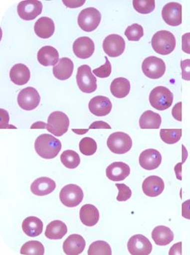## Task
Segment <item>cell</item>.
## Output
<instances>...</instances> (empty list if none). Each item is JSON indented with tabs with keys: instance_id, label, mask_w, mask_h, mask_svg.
I'll list each match as a JSON object with an SVG mask.
<instances>
[{
	"instance_id": "6da1fadb",
	"label": "cell",
	"mask_w": 190,
	"mask_h": 255,
	"mask_svg": "<svg viewBox=\"0 0 190 255\" xmlns=\"http://www.w3.org/2000/svg\"><path fill=\"white\" fill-rule=\"evenodd\" d=\"M34 149L40 157L45 159H53L62 149V143L51 134H42L36 139Z\"/></svg>"
},
{
	"instance_id": "7a4b0ae2",
	"label": "cell",
	"mask_w": 190,
	"mask_h": 255,
	"mask_svg": "<svg viewBox=\"0 0 190 255\" xmlns=\"http://www.w3.org/2000/svg\"><path fill=\"white\" fill-rule=\"evenodd\" d=\"M177 45L175 36L167 30H161L154 34L152 39V46L154 51L160 55L171 54Z\"/></svg>"
},
{
	"instance_id": "3957f363",
	"label": "cell",
	"mask_w": 190,
	"mask_h": 255,
	"mask_svg": "<svg viewBox=\"0 0 190 255\" xmlns=\"http://www.w3.org/2000/svg\"><path fill=\"white\" fill-rule=\"evenodd\" d=\"M149 102L154 109L160 111H165L172 106L174 95L167 87H155L149 95Z\"/></svg>"
},
{
	"instance_id": "277c9868",
	"label": "cell",
	"mask_w": 190,
	"mask_h": 255,
	"mask_svg": "<svg viewBox=\"0 0 190 255\" xmlns=\"http://www.w3.org/2000/svg\"><path fill=\"white\" fill-rule=\"evenodd\" d=\"M70 120L62 111H54L48 118L46 129L56 137H61L68 130Z\"/></svg>"
},
{
	"instance_id": "5b68a950",
	"label": "cell",
	"mask_w": 190,
	"mask_h": 255,
	"mask_svg": "<svg viewBox=\"0 0 190 255\" xmlns=\"http://www.w3.org/2000/svg\"><path fill=\"white\" fill-rule=\"evenodd\" d=\"M100 12L95 7H87L81 10L78 17V26L85 32L95 31L101 21Z\"/></svg>"
},
{
	"instance_id": "8992f818",
	"label": "cell",
	"mask_w": 190,
	"mask_h": 255,
	"mask_svg": "<svg viewBox=\"0 0 190 255\" xmlns=\"http://www.w3.org/2000/svg\"><path fill=\"white\" fill-rule=\"evenodd\" d=\"M107 145L114 154H124L131 149L133 140L128 134L123 132H116L108 137Z\"/></svg>"
},
{
	"instance_id": "52a82bcc",
	"label": "cell",
	"mask_w": 190,
	"mask_h": 255,
	"mask_svg": "<svg viewBox=\"0 0 190 255\" xmlns=\"http://www.w3.org/2000/svg\"><path fill=\"white\" fill-rule=\"evenodd\" d=\"M76 81L80 90L84 93H93L97 90V78L87 65H83L78 68Z\"/></svg>"
},
{
	"instance_id": "ba28073f",
	"label": "cell",
	"mask_w": 190,
	"mask_h": 255,
	"mask_svg": "<svg viewBox=\"0 0 190 255\" xmlns=\"http://www.w3.org/2000/svg\"><path fill=\"white\" fill-rule=\"evenodd\" d=\"M59 198L64 206L69 208L76 207L84 199V192L76 184H67L61 190Z\"/></svg>"
},
{
	"instance_id": "9c48e42d",
	"label": "cell",
	"mask_w": 190,
	"mask_h": 255,
	"mask_svg": "<svg viewBox=\"0 0 190 255\" xmlns=\"http://www.w3.org/2000/svg\"><path fill=\"white\" fill-rule=\"evenodd\" d=\"M166 65L164 61L157 56H152L146 58L142 63L144 74L151 79H159L164 76Z\"/></svg>"
},
{
	"instance_id": "30bf717a",
	"label": "cell",
	"mask_w": 190,
	"mask_h": 255,
	"mask_svg": "<svg viewBox=\"0 0 190 255\" xmlns=\"http://www.w3.org/2000/svg\"><path fill=\"white\" fill-rule=\"evenodd\" d=\"M42 4L37 0H26L18 3L17 11L21 19L32 21L41 14Z\"/></svg>"
},
{
	"instance_id": "8fae6325",
	"label": "cell",
	"mask_w": 190,
	"mask_h": 255,
	"mask_svg": "<svg viewBox=\"0 0 190 255\" xmlns=\"http://www.w3.org/2000/svg\"><path fill=\"white\" fill-rule=\"evenodd\" d=\"M17 100L18 106L23 110L32 111L40 104V96L37 89L29 87L22 89Z\"/></svg>"
},
{
	"instance_id": "7c38bea8",
	"label": "cell",
	"mask_w": 190,
	"mask_h": 255,
	"mask_svg": "<svg viewBox=\"0 0 190 255\" xmlns=\"http://www.w3.org/2000/svg\"><path fill=\"white\" fill-rule=\"evenodd\" d=\"M127 249L133 255H148L152 253V245L146 236L138 234L129 239Z\"/></svg>"
},
{
	"instance_id": "4fadbf2b",
	"label": "cell",
	"mask_w": 190,
	"mask_h": 255,
	"mask_svg": "<svg viewBox=\"0 0 190 255\" xmlns=\"http://www.w3.org/2000/svg\"><path fill=\"white\" fill-rule=\"evenodd\" d=\"M125 40L119 34H109L103 40V50L111 57H118L122 55L125 51Z\"/></svg>"
},
{
	"instance_id": "5bb4252c",
	"label": "cell",
	"mask_w": 190,
	"mask_h": 255,
	"mask_svg": "<svg viewBox=\"0 0 190 255\" xmlns=\"http://www.w3.org/2000/svg\"><path fill=\"white\" fill-rule=\"evenodd\" d=\"M162 16L170 26H178L182 23V6L180 3L169 2L163 7Z\"/></svg>"
},
{
	"instance_id": "9a60e30c",
	"label": "cell",
	"mask_w": 190,
	"mask_h": 255,
	"mask_svg": "<svg viewBox=\"0 0 190 255\" xmlns=\"http://www.w3.org/2000/svg\"><path fill=\"white\" fill-rule=\"evenodd\" d=\"M95 49V43L89 37H78L73 43V52L79 59H86L91 57L93 55Z\"/></svg>"
},
{
	"instance_id": "2e32d148",
	"label": "cell",
	"mask_w": 190,
	"mask_h": 255,
	"mask_svg": "<svg viewBox=\"0 0 190 255\" xmlns=\"http://www.w3.org/2000/svg\"><path fill=\"white\" fill-rule=\"evenodd\" d=\"M162 162V155L160 151L154 148H149L141 152L139 156V164L142 168L153 170L158 168Z\"/></svg>"
},
{
	"instance_id": "e0dca14e",
	"label": "cell",
	"mask_w": 190,
	"mask_h": 255,
	"mask_svg": "<svg viewBox=\"0 0 190 255\" xmlns=\"http://www.w3.org/2000/svg\"><path fill=\"white\" fill-rule=\"evenodd\" d=\"M89 109L96 117H106L111 113L112 103L105 96H96L89 103Z\"/></svg>"
},
{
	"instance_id": "ac0fdd59",
	"label": "cell",
	"mask_w": 190,
	"mask_h": 255,
	"mask_svg": "<svg viewBox=\"0 0 190 255\" xmlns=\"http://www.w3.org/2000/svg\"><path fill=\"white\" fill-rule=\"evenodd\" d=\"M164 189V181L159 176H149L143 182V192L147 196L151 198H155L161 195Z\"/></svg>"
},
{
	"instance_id": "d6986e66",
	"label": "cell",
	"mask_w": 190,
	"mask_h": 255,
	"mask_svg": "<svg viewBox=\"0 0 190 255\" xmlns=\"http://www.w3.org/2000/svg\"><path fill=\"white\" fill-rule=\"evenodd\" d=\"M86 242L82 236L78 234L70 235L63 243L64 253L67 255H78L84 252Z\"/></svg>"
},
{
	"instance_id": "ffe728a7",
	"label": "cell",
	"mask_w": 190,
	"mask_h": 255,
	"mask_svg": "<svg viewBox=\"0 0 190 255\" xmlns=\"http://www.w3.org/2000/svg\"><path fill=\"white\" fill-rule=\"evenodd\" d=\"M56 187V182L51 178L40 177L31 184V192L37 196H45L53 192Z\"/></svg>"
},
{
	"instance_id": "44dd1931",
	"label": "cell",
	"mask_w": 190,
	"mask_h": 255,
	"mask_svg": "<svg viewBox=\"0 0 190 255\" xmlns=\"http://www.w3.org/2000/svg\"><path fill=\"white\" fill-rule=\"evenodd\" d=\"M130 173V166L122 162H114L106 169V176L112 181H124Z\"/></svg>"
},
{
	"instance_id": "7402d4cb",
	"label": "cell",
	"mask_w": 190,
	"mask_h": 255,
	"mask_svg": "<svg viewBox=\"0 0 190 255\" xmlns=\"http://www.w3.org/2000/svg\"><path fill=\"white\" fill-rule=\"evenodd\" d=\"M74 65L69 58H61L59 62L53 67V73L55 78L60 81L69 79L73 75Z\"/></svg>"
},
{
	"instance_id": "603a6c76",
	"label": "cell",
	"mask_w": 190,
	"mask_h": 255,
	"mask_svg": "<svg viewBox=\"0 0 190 255\" xmlns=\"http://www.w3.org/2000/svg\"><path fill=\"white\" fill-rule=\"evenodd\" d=\"M59 58L57 50L50 45L42 47L37 52V60L42 66H55L59 62Z\"/></svg>"
},
{
	"instance_id": "cb8c5ba5",
	"label": "cell",
	"mask_w": 190,
	"mask_h": 255,
	"mask_svg": "<svg viewBox=\"0 0 190 255\" xmlns=\"http://www.w3.org/2000/svg\"><path fill=\"white\" fill-rule=\"evenodd\" d=\"M31 73L29 67L23 64H16L11 68L10 78L13 84L23 86L27 84L30 79Z\"/></svg>"
},
{
	"instance_id": "d4e9b609",
	"label": "cell",
	"mask_w": 190,
	"mask_h": 255,
	"mask_svg": "<svg viewBox=\"0 0 190 255\" xmlns=\"http://www.w3.org/2000/svg\"><path fill=\"white\" fill-rule=\"evenodd\" d=\"M34 30L40 38H50L55 32L54 22L48 17H42L34 23Z\"/></svg>"
},
{
	"instance_id": "484cf974",
	"label": "cell",
	"mask_w": 190,
	"mask_h": 255,
	"mask_svg": "<svg viewBox=\"0 0 190 255\" xmlns=\"http://www.w3.org/2000/svg\"><path fill=\"white\" fill-rule=\"evenodd\" d=\"M80 220L84 225L93 227L100 220L98 209L92 204H85L80 209Z\"/></svg>"
},
{
	"instance_id": "4316f807",
	"label": "cell",
	"mask_w": 190,
	"mask_h": 255,
	"mask_svg": "<svg viewBox=\"0 0 190 255\" xmlns=\"http://www.w3.org/2000/svg\"><path fill=\"white\" fill-rule=\"evenodd\" d=\"M152 238L157 245L166 246L174 241V234L168 227L159 225L152 231Z\"/></svg>"
},
{
	"instance_id": "83f0119b",
	"label": "cell",
	"mask_w": 190,
	"mask_h": 255,
	"mask_svg": "<svg viewBox=\"0 0 190 255\" xmlns=\"http://www.w3.org/2000/svg\"><path fill=\"white\" fill-rule=\"evenodd\" d=\"M22 230L26 236L29 237H37L40 236L43 230V223L41 220L36 217H29L23 220Z\"/></svg>"
},
{
	"instance_id": "f1b7e54d",
	"label": "cell",
	"mask_w": 190,
	"mask_h": 255,
	"mask_svg": "<svg viewBox=\"0 0 190 255\" xmlns=\"http://www.w3.org/2000/svg\"><path fill=\"white\" fill-rule=\"evenodd\" d=\"M162 118L160 114L152 111H147L140 117V128L143 129H158L160 128Z\"/></svg>"
},
{
	"instance_id": "f546056e",
	"label": "cell",
	"mask_w": 190,
	"mask_h": 255,
	"mask_svg": "<svg viewBox=\"0 0 190 255\" xmlns=\"http://www.w3.org/2000/svg\"><path fill=\"white\" fill-rule=\"evenodd\" d=\"M67 233V225L60 220H54L47 225L45 236L51 240H59L62 239Z\"/></svg>"
},
{
	"instance_id": "4dcf8cb0",
	"label": "cell",
	"mask_w": 190,
	"mask_h": 255,
	"mask_svg": "<svg viewBox=\"0 0 190 255\" xmlns=\"http://www.w3.org/2000/svg\"><path fill=\"white\" fill-rule=\"evenodd\" d=\"M110 89H111V94L115 98H119V99L126 98L130 93V81L125 78H115L111 83Z\"/></svg>"
},
{
	"instance_id": "1f68e13d",
	"label": "cell",
	"mask_w": 190,
	"mask_h": 255,
	"mask_svg": "<svg viewBox=\"0 0 190 255\" xmlns=\"http://www.w3.org/2000/svg\"><path fill=\"white\" fill-rule=\"evenodd\" d=\"M60 160L67 168L75 169L80 165L81 158L78 153L73 150H66L61 155Z\"/></svg>"
},
{
	"instance_id": "d6a6232c",
	"label": "cell",
	"mask_w": 190,
	"mask_h": 255,
	"mask_svg": "<svg viewBox=\"0 0 190 255\" xmlns=\"http://www.w3.org/2000/svg\"><path fill=\"white\" fill-rule=\"evenodd\" d=\"M160 135L164 143L174 144L180 141L182 136V129H162Z\"/></svg>"
},
{
	"instance_id": "836d02e7",
	"label": "cell",
	"mask_w": 190,
	"mask_h": 255,
	"mask_svg": "<svg viewBox=\"0 0 190 255\" xmlns=\"http://www.w3.org/2000/svg\"><path fill=\"white\" fill-rule=\"evenodd\" d=\"M20 253L21 255H42L45 253V249L40 242L30 241L22 246Z\"/></svg>"
},
{
	"instance_id": "e575fe53",
	"label": "cell",
	"mask_w": 190,
	"mask_h": 255,
	"mask_svg": "<svg viewBox=\"0 0 190 255\" xmlns=\"http://www.w3.org/2000/svg\"><path fill=\"white\" fill-rule=\"evenodd\" d=\"M89 255H111L112 250L109 244L103 241L93 242L88 250Z\"/></svg>"
},
{
	"instance_id": "d590c367",
	"label": "cell",
	"mask_w": 190,
	"mask_h": 255,
	"mask_svg": "<svg viewBox=\"0 0 190 255\" xmlns=\"http://www.w3.org/2000/svg\"><path fill=\"white\" fill-rule=\"evenodd\" d=\"M79 149L81 154L86 156H92L95 154L97 149V143L93 138L89 137L81 139L79 143Z\"/></svg>"
},
{
	"instance_id": "8d00e7d4",
	"label": "cell",
	"mask_w": 190,
	"mask_h": 255,
	"mask_svg": "<svg viewBox=\"0 0 190 255\" xmlns=\"http://www.w3.org/2000/svg\"><path fill=\"white\" fill-rule=\"evenodd\" d=\"M133 7L141 14L151 13L155 9V0H133Z\"/></svg>"
},
{
	"instance_id": "74e56055",
	"label": "cell",
	"mask_w": 190,
	"mask_h": 255,
	"mask_svg": "<svg viewBox=\"0 0 190 255\" xmlns=\"http://www.w3.org/2000/svg\"><path fill=\"white\" fill-rule=\"evenodd\" d=\"M125 34L130 41H138L144 36V28L138 23H133L127 28Z\"/></svg>"
},
{
	"instance_id": "f35d334b",
	"label": "cell",
	"mask_w": 190,
	"mask_h": 255,
	"mask_svg": "<svg viewBox=\"0 0 190 255\" xmlns=\"http://www.w3.org/2000/svg\"><path fill=\"white\" fill-rule=\"evenodd\" d=\"M105 59H106V63L102 65L101 67L95 69L92 71V73L97 77L106 78L111 76V72H112V67H111V62H110V61L108 60L106 56H105Z\"/></svg>"
},
{
	"instance_id": "ab89813d",
	"label": "cell",
	"mask_w": 190,
	"mask_h": 255,
	"mask_svg": "<svg viewBox=\"0 0 190 255\" xmlns=\"http://www.w3.org/2000/svg\"><path fill=\"white\" fill-rule=\"evenodd\" d=\"M116 187L119 189V194H118L117 198H116L118 201H127L131 198L132 190L126 184H116Z\"/></svg>"
},
{
	"instance_id": "60d3db41",
	"label": "cell",
	"mask_w": 190,
	"mask_h": 255,
	"mask_svg": "<svg viewBox=\"0 0 190 255\" xmlns=\"http://www.w3.org/2000/svg\"><path fill=\"white\" fill-rule=\"evenodd\" d=\"M188 156V153L187 148H185V145H182V162L177 164L174 167L176 176H177V179L180 180V181L182 180V165L185 163Z\"/></svg>"
},
{
	"instance_id": "b9f144b4",
	"label": "cell",
	"mask_w": 190,
	"mask_h": 255,
	"mask_svg": "<svg viewBox=\"0 0 190 255\" xmlns=\"http://www.w3.org/2000/svg\"><path fill=\"white\" fill-rule=\"evenodd\" d=\"M181 68L182 71V79L190 81V59L182 61Z\"/></svg>"
},
{
	"instance_id": "7bdbcfd3",
	"label": "cell",
	"mask_w": 190,
	"mask_h": 255,
	"mask_svg": "<svg viewBox=\"0 0 190 255\" xmlns=\"http://www.w3.org/2000/svg\"><path fill=\"white\" fill-rule=\"evenodd\" d=\"M0 114H1V125L0 128L1 129H17L15 127L12 126V125H9V115L7 114V111L4 110V109H0Z\"/></svg>"
},
{
	"instance_id": "ee69618b",
	"label": "cell",
	"mask_w": 190,
	"mask_h": 255,
	"mask_svg": "<svg viewBox=\"0 0 190 255\" xmlns=\"http://www.w3.org/2000/svg\"><path fill=\"white\" fill-rule=\"evenodd\" d=\"M172 115L174 117V118L176 120L179 122L182 121V102H180V103H177L173 108L172 110Z\"/></svg>"
},
{
	"instance_id": "f6af8a7d",
	"label": "cell",
	"mask_w": 190,
	"mask_h": 255,
	"mask_svg": "<svg viewBox=\"0 0 190 255\" xmlns=\"http://www.w3.org/2000/svg\"><path fill=\"white\" fill-rule=\"evenodd\" d=\"M182 51L190 54V32L182 35Z\"/></svg>"
},
{
	"instance_id": "bcb514c9",
	"label": "cell",
	"mask_w": 190,
	"mask_h": 255,
	"mask_svg": "<svg viewBox=\"0 0 190 255\" xmlns=\"http://www.w3.org/2000/svg\"><path fill=\"white\" fill-rule=\"evenodd\" d=\"M111 129V127L108 124H107L106 122L103 121H97L93 122L92 125L89 126V129Z\"/></svg>"
},
{
	"instance_id": "7dc6e473",
	"label": "cell",
	"mask_w": 190,
	"mask_h": 255,
	"mask_svg": "<svg viewBox=\"0 0 190 255\" xmlns=\"http://www.w3.org/2000/svg\"><path fill=\"white\" fill-rule=\"evenodd\" d=\"M182 217L190 220V200H186L182 203Z\"/></svg>"
},
{
	"instance_id": "c3c4849f",
	"label": "cell",
	"mask_w": 190,
	"mask_h": 255,
	"mask_svg": "<svg viewBox=\"0 0 190 255\" xmlns=\"http://www.w3.org/2000/svg\"><path fill=\"white\" fill-rule=\"evenodd\" d=\"M182 242L174 244L170 250V255H182Z\"/></svg>"
},
{
	"instance_id": "681fc988",
	"label": "cell",
	"mask_w": 190,
	"mask_h": 255,
	"mask_svg": "<svg viewBox=\"0 0 190 255\" xmlns=\"http://www.w3.org/2000/svg\"><path fill=\"white\" fill-rule=\"evenodd\" d=\"M85 2H86V1H84H84H63L64 4H65L67 7H71V8L81 7Z\"/></svg>"
},
{
	"instance_id": "f907efd6",
	"label": "cell",
	"mask_w": 190,
	"mask_h": 255,
	"mask_svg": "<svg viewBox=\"0 0 190 255\" xmlns=\"http://www.w3.org/2000/svg\"><path fill=\"white\" fill-rule=\"evenodd\" d=\"M47 125L42 122H37L31 126V129H46Z\"/></svg>"
}]
</instances>
